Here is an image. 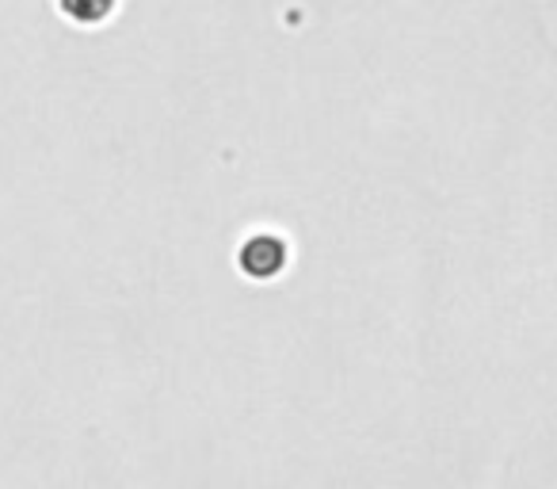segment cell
I'll return each instance as SVG.
<instances>
[{"label": "cell", "instance_id": "2", "mask_svg": "<svg viewBox=\"0 0 557 489\" xmlns=\"http://www.w3.org/2000/svg\"><path fill=\"white\" fill-rule=\"evenodd\" d=\"M115 0H62V12L77 24H100V20L111 16Z\"/></svg>", "mask_w": 557, "mask_h": 489}, {"label": "cell", "instance_id": "1", "mask_svg": "<svg viewBox=\"0 0 557 489\" xmlns=\"http://www.w3.org/2000/svg\"><path fill=\"white\" fill-rule=\"evenodd\" d=\"M283 265V245L271 237H260V241H248L245 249V268L252 276H271L275 268Z\"/></svg>", "mask_w": 557, "mask_h": 489}]
</instances>
